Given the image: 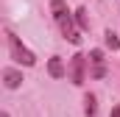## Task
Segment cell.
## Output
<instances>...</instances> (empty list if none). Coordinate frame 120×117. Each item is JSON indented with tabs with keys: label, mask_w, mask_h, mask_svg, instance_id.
Masks as SVG:
<instances>
[{
	"label": "cell",
	"mask_w": 120,
	"mask_h": 117,
	"mask_svg": "<svg viewBox=\"0 0 120 117\" xmlns=\"http://www.w3.org/2000/svg\"><path fill=\"white\" fill-rule=\"evenodd\" d=\"M50 14H53V20H56V25H59L61 36H64L67 42L78 45V42H81V31L75 25V11H70L64 0H50Z\"/></svg>",
	"instance_id": "1"
},
{
	"label": "cell",
	"mask_w": 120,
	"mask_h": 117,
	"mask_svg": "<svg viewBox=\"0 0 120 117\" xmlns=\"http://www.w3.org/2000/svg\"><path fill=\"white\" fill-rule=\"evenodd\" d=\"M6 45H8V56L14 64H22V67H34L36 64V56H34V50L25 48L22 42H20V36L14 33V31L6 28Z\"/></svg>",
	"instance_id": "2"
},
{
	"label": "cell",
	"mask_w": 120,
	"mask_h": 117,
	"mask_svg": "<svg viewBox=\"0 0 120 117\" xmlns=\"http://www.w3.org/2000/svg\"><path fill=\"white\" fill-rule=\"evenodd\" d=\"M87 67H90V61H87L84 53H73L70 61H67V81L73 87H81L87 81Z\"/></svg>",
	"instance_id": "3"
},
{
	"label": "cell",
	"mask_w": 120,
	"mask_h": 117,
	"mask_svg": "<svg viewBox=\"0 0 120 117\" xmlns=\"http://www.w3.org/2000/svg\"><path fill=\"white\" fill-rule=\"evenodd\" d=\"M87 61H90V78H103V75L109 73V70H106V58H103V50H101V48L90 50Z\"/></svg>",
	"instance_id": "4"
},
{
	"label": "cell",
	"mask_w": 120,
	"mask_h": 117,
	"mask_svg": "<svg viewBox=\"0 0 120 117\" xmlns=\"http://www.w3.org/2000/svg\"><path fill=\"white\" fill-rule=\"evenodd\" d=\"M3 87L6 89H20L22 87V73L14 70V67H6L3 70Z\"/></svg>",
	"instance_id": "5"
},
{
	"label": "cell",
	"mask_w": 120,
	"mask_h": 117,
	"mask_svg": "<svg viewBox=\"0 0 120 117\" xmlns=\"http://www.w3.org/2000/svg\"><path fill=\"white\" fill-rule=\"evenodd\" d=\"M48 75H50V78H64V75H67V67H64L61 56H53L48 61Z\"/></svg>",
	"instance_id": "6"
},
{
	"label": "cell",
	"mask_w": 120,
	"mask_h": 117,
	"mask_svg": "<svg viewBox=\"0 0 120 117\" xmlns=\"http://www.w3.org/2000/svg\"><path fill=\"white\" fill-rule=\"evenodd\" d=\"M84 117H98V98L92 92L84 95Z\"/></svg>",
	"instance_id": "7"
},
{
	"label": "cell",
	"mask_w": 120,
	"mask_h": 117,
	"mask_svg": "<svg viewBox=\"0 0 120 117\" xmlns=\"http://www.w3.org/2000/svg\"><path fill=\"white\" fill-rule=\"evenodd\" d=\"M75 25H78V31H90V14H87V8H75Z\"/></svg>",
	"instance_id": "8"
},
{
	"label": "cell",
	"mask_w": 120,
	"mask_h": 117,
	"mask_svg": "<svg viewBox=\"0 0 120 117\" xmlns=\"http://www.w3.org/2000/svg\"><path fill=\"white\" fill-rule=\"evenodd\" d=\"M103 45H106L109 50H120V39H117V33H115V31H106V33H103Z\"/></svg>",
	"instance_id": "9"
},
{
	"label": "cell",
	"mask_w": 120,
	"mask_h": 117,
	"mask_svg": "<svg viewBox=\"0 0 120 117\" xmlns=\"http://www.w3.org/2000/svg\"><path fill=\"white\" fill-rule=\"evenodd\" d=\"M109 117H120V103H117V106H112V112H109Z\"/></svg>",
	"instance_id": "10"
},
{
	"label": "cell",
	"mask_w": 120,
	"mask_h": 117,
	"mask_svg": "<svg viewBox=\"0 0 120 117\" xmlns=\"http://www.w3.org/2000/svg\"><path fill=\"white\" fill-rule=\"evenodd\" d=\"M0 117H11V114H8V112H0Z\"/></svg>",
	"instance_id": "11"
}]
</instances>
